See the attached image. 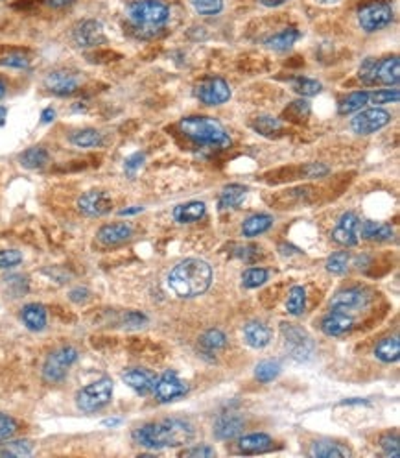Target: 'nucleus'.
I'll use <instances>...</instances> for the list:
<instances>
[{"mask_svg":"<svg viewBox=\"0 0 400 458\" xmlns=\"http://www.w3.org/2000/svg\"><path fill=\"white\" fill-rule=\"evenodd\" d=\"M54 118H56V111L52 108L45 109V111L41 113V122H43V124H48V122H52Z\"/></svg>","mask_w":400,"mask_h":458,"instance_id":"nucleus-56","label":"nucleus"},{"mask_svg":"<svg viewBox=\"0 0 400 458\" xmlns=\"http://www.w3.org/2000/svg\"><path fill=\"white\" fill-rule=\"evenodd\" d=\"M389 122H391V115L386 109L371 108L354 115V118L351 121V128L358 135H371L386 128Z\"/></svg>","mask_w":400,"mask_h":458,"instance_id":"nucleus-9","label":"nucleus"},{"mask_svg":"<svg viewBox=\"0 0 400 458\" xmlns=\"http://www.w3.org/2000/svg\"><path fill=\"white\" fill-rule=\"evenodd\" d=\"M243 431V419L236 414H223L214 423V436L220 440H233Z\"/></svg>","mask_w":400,"mask_h":458,"instance_id":"nucleus-21","label":"nucleus"},{"mask_svg":"<svg viewBox=\"0 0 400 458\" xmlns=\"http://www.w3.org/2000/svg\"><path fill=\"white\" fill-rule=\"evenodd\" d=\"M280 364L277 360H262L256 364L255 377L260 382H271L273 379L279 377Z\"/></svg>","mask_w":400,"mask_h":458,"instance_id":"nucleus-38","label":"nucleus"},{"mask_svg":"<svg viewBox=\"0 0 400 458\" xmlns=\"http://www.w3.org/2000/svg\"><path fill=\"white\" fill-rule=\"evenodd\" d=\"M70 143L78 148H96V146L104 143V137H102L100 131L87 128V130H80L70 135Z\"/></svg>","mask_w":400,"mask_h":458,"instance_id":"nucleus-34","label":"nucleus"},{"mask_svg":"<svg viewBox=\"0 0 400 458\" xmlns=\"http://www.w3.org/2000/svg\"><path fill=\"white\" fill-rule=\"evenodd\" d=\"M365 103H369V93L367 91H356V93H351L347 96L342 103H340V115H351L354 111H360Z\"/></svg>","mask_w":400,"mask_h":458,"instance_id":"nucleus-36","label":"nucleus"},{"mask_svg":"<svg viewBox=\"0 0 400 458\" xmlns=\"http://www.w3.org/2000/svg\"><path fill=\"white\" fill-rule=\"evenodd\" d=\"M186 392H189L186 382L181 381L176 372H167L164 375H161V379H157L155 387H153V394L161 403H170L177 397H183Z\"/></svg>","mask_w":400,"mask_h":458,"instance_id":"nucleus-11","label":"nucleus"},{"mask_svg":"<svg viewBox=\"0 0 400 458\" xmlns=\"http://www.w3.org/2000/svg\"><path fill=\"white\" fill-rule=\"evenodd\" d=\"M124 382H126L127 387L131 390H135L137 394H148V392H153V387H155V375L152 372L144 368H131L127 372H124L122 375Z\"/></svg>","mask_w":400,"mask_h":458,"instance_id":"nucleus-19","label":"nucleus"},{"mask_svg":"<svg viewBox=\"0 0 400 458\" xmlns=\"http://www.w3.org/2000/svg\"><path fill=\"white\" fill-rule=\"evenodd\" d=\"M369 303V296L362 288H345L332 297V309L340 312H356Z\"/></svg>","mask_w":400,"mask_h":458,"instance_id":"nucleus-16","label":"nucleus"},{"mask_svg":"<svg viewBox=\"0 0 400 458\" xmlns=\"http://www.w3.org/2000/svg\"><path fill=\"white\" fill-rule=\"evenodd\" d=\"M74 41L81 49H95V46L105 45L107 37H105L102 23L95 21V19H89V21L78 24L76 30H74Z\"/></svg>","mask_w":400,"mask_h":458,"instance_id":"nucleus-12","label":"nucleus"},{"mask_svg":"<svg viewBox=\"0 0 400 458\" xmlns=\"http://www.w3.org/2000/svg\"><path fill=\"white\" fill-rule=\"evenodd\" d=\"M48 159L50 156L45 148L33 146V148H28L26 152L21 153L19 161H21V165H23L24 168H32V171H36V168H43V166L48 163Z\"/></svg>","mask_w":400,"mask_h":458,"instance_id":"nucleus-33","label":"nucleus"},{"mask_svg":"<svg viewBox=\"0 0 400 458\" xmlns=\"http://www.w3.org/2000/svg\"><path fill=\"white\" fill-rule=\"evenodd\" d=\"M273 447V440L264 432H253V434L242 436L238 440V451L242 454H258L265 453Z\"/></svg>","mask_w":400,"mask_h":458,"instance_id":"nucleus-22","label":"nucleus"},{"mask_svg":"<svg viewBox=\"0 0 400 458\" xmlns=\"http://www.w3.org/2000/svg\"><path fill=\"white\" fill-rule=\"evenodd\" d=\"M78 360V350L73 346H63L52 351L43 364V379L46 382H61L67 377L68 368Z\"/></svg>","mask_w":400,"mask_h":458,"instance_id":"nucleus-6","label":"nucleus"},{"mask_svg":"<svg viewBox=\"0 0 400 458\" xmlns=\"http://www.w3.org/2000/svg\"><path fill=\"white\" fill-rule=\"evenodd\" d=\"M301 37V32L295 30V28H286L283 32L275 34L270 39H265V46L271 50H277V52H284V50L292 49L297 41Z\"/></svg>","mask_w":400,"mask_h":458,"instance_id":"nucleus-28","label":"nucleus"},{"mask_svg":"<svg viewBox=\"0 0 400 458\" xmlns=\"http://www.w3.org/2000/svg\"><path fill=\"white\" fill-rule=\"evenodd\" d=\"M292 89L295 91L297 95L301 96H314L317 95V93H321V83L317 80L299 76L292 80Z\"/></svg>","mask_w":400,"mask_h":458,"instance_id":"nucleus-40","label":"nucleus"},{"mask_svg":"<svg viewBox=\"0 0 400 458\" xmlns=\"http://www.w3.org/2000/svg\"><path fill=\"white\" fill-rule=\"evenodd\" d=\"M17 432V422L11 416L0 412V442L9 440Z\"/></svg>","mask_w":400,"mask_h":458,"instance_id":"nucleus-48","label":"nucleus"},{"mask_svg":"<svg viewBox=\"0 0 400 458\" xmlns=\"http://www.w3.org/2000/svg\"><path fill=\"white\" fill-rule=\"evenodd\" d=\"M194 6V9L199 15L211 17V15H218L223 9V2L221 0H190Z\"/></svg>","mask_w":400,"mask_h":458,"instance_id":"nucleus-43","label":"nucleus"},{"mask_svg":"<svg viewBox=\"0 0 400 458\" xmlns=\"http://www.w3.org/2000/svg\"><path fill=\"white\" fill-rule=\"evenodd\" d=\"M308 454L314 458H347L351 457V451L340 444H330V442H314L308 451Z\"/></svg>","mask_w":400,"mask_h":458,"instance_id":"nucleus-27","label":"nucleus"},{"mask_svg":"<svg viewBox=\"0 0 400 458\" xmlns=\"http://www.w3.org/2000/svg\"><path fill=\"white\" fill-rule=\"evenodd\" d=\"M306 174L310 175V178H321V175L328 174V168L321 163H312V165L306 166Z\"/></svg>","mask_w":400,"mask_h":458,"instance_id":"nucleus-52","label":"nucleus"},{"mask_svg":"<svg viewBox=\"0 0 400 458\" xmlns=\"http://www.w3.org/2000/svg\"><path fill=\"white\" fill-rule=\"evenodd\" d=\"M23 263V253L19 250H0V270L14 268Z\"/></svg>","mask_w":400,"mask_h":458,"instance_id":"nucleus-47","label":"nucleus"},{"mask_svg":"<svg viewBox=\"0 0 400 458\" xmlns=\"http://www.w3.org/2000/svg\"><path fill=\"white\" fill-rule=\"evenodd\" d=\"M6 95V83L2 80H0V98Z\"/></svg>","mask_w":400,"mask_h":458,"instance_id":"nucleus-60","label":"nucleus"},{"mask_svg":"<svg viewBox=\"0 0 400 458\" xmlns=\"http://www.w3.org/2000/svg\"><path fill=\"white\" fill-rule=\"evenodd\" d=\"M205 213H207V205L203 202H189L174 209V218L179 224H192V222L201 220Z\"/></svg>","mask_w":400,"mask_h":458,"instance_id":"nucleus-25","label":"nucleus"},{"mask_svg":"<svg viewBox=\"0 0 400 458\" xmlns=\"http://www.w3.org/2000/svg\"><path fill=\"white\" fill-rule=\"evenodd\" d=\"M273 225V216L270 215H253L242 225V235L248 238L258 237V235L265 233L268 229Z\"/></svg>","mask_w":400,"mask_h":458,"instance_id":"nucleus-30","label":"nucleus"},{"mask_svg":"<svg viewBox=\"0 0 400 458\" xmlns=\"http://www.w3.org/2000/svg\"><path fill=\"white\" fill-rule=\"evenodd\" d=\"M399 81H400V61L396 56L377 61V68H374V83L396 86Z\"/></svg>","mask_w":400,"mask_h":458,"instance_id":"nucleus-20","label":"nucleus"},{"mask_svg":"<svg viewBox=\"0 0 400 458\" xmlns=\"http://www.w3.org/2000/svg\"><path fill=\"white\" fill-rule=\"evenodd\" d=\"M179 128L194 143L205 144V146H218V148H229L231 146L229 133L214 118L186 117L181 121Z\"/></svg>","mask_w":400,"mask_h":458,"instance_id":"nucleus-4","label":"nucleus"},{"mask_svg":"<svg viewBox=\"0 0 400 458\" xmlns=\"http://www.w3.org/2000/svg\"><path fill=\"white\" fill-rule=\"evenodd\" d=\"M360 218L354 213H345L340 216L336 228L332 229V240L342 246H356L360 237Z\"/></svg>","mask_w":400,"mask_h":458,"instance_id":"nucleus-13","label":"nucleus"},{"mask_svg":"<svg viewBox=\"0 0 400 458\" xmlns=\"http://www.w3.org/2000/svg\"><path fill=\"white\" fill-rule=\"evenodd\" d=\"M212 283V268L201 259H186L174 266L168 275V287L179 297H196L209 290Z\"/></svg>","mask_w":400,"mask_h":458,"instance_id":"nucleus-2","label":"nucleus"},{"mask_svg":"<svg viewBox=\"0 0 400 458\" xmlns=\"http://www.w3.org/2000/svg\"><path fill=\"white\" fill-rule=\"evenodd\" d=\"M181 457H192V458H212L216 457V451L209 447V445H198L192 449H186L181 453Z\"/></svg>","mask_w":400,"mask_h":458,"instance_id":"nucleus-50","label":"nucleus"},{"mask_svg":"<svg viewBox=\"0 0 400 458\" xmlns=\"http://www.w3.org/2000/svg\"><path fill=\"white\" fill-rule=\"evenodd\" d=\"M400 93L399 89H380L374 93H369V103L374 106H384V103H395L399 102Z\"/></svg>","mask_w":400,"mask_h":458,"instance_id":"nucleus-44","label":"nucleus"},{"mask_svg":"<svg viewBox=\"0 0 400 458\" xmlns=\"http://www.w3.org/2000/svg\"><path fill=\"white\" fill-rule=\"evenodd\" d=\"M268 275L270 274H268V270L264 268H248L242 275V283L243 287L256 288L268 281Z\"/></svg>","mask_w":400,"mask_h":458,"instance_id":"nucleus-41","label":"nucleus"},{"mask_svg":"<svg viewBox=\"0 0 400 458\" xmlns=\"http://www.w3.org/2000/svg\"><path fill=\"white\" fill-rule=\"evenodd\" d=\"M253 130H255L256 133L264 135V137H273L275 133H280V131H283V122H280L279 118L264 115V117L255 118Z\"/></svg>","mask_w":400,"mask_h":458,"instance_id":"nucleus-37","label":"nucleus"},{"mask_svg":"<svg viewBox=\"0 0 400 458\" xmlns=\"http://www.w3.org/2000/svg\"><path fill=\"white\" fill-rule=\"evenodd\" d=\"M33 454V444L30 440H15L0 445V457L9 458H24Z\"/></svg>","mask_w":400,"mask_h":458,"instance_id":"nucleus-32","label":"nucleus"},{"mask_svg":"<svg viewBox=\"0 0 400 458\" xmlns=\"http://www.w3.org/2000/svg\"><path fill=\"white\" fill-rule=\"evenodd\" d=\"M352 318L347 312H340V310H332L330 315L325 316L321 322V331L327 337H343L347 332L352 331Z\"/></svg>","mask_w":400,"mask_h":458,"instance_id":"nucleus-18","label":"nucleus"},{"mask_svg":"<svg viewBox=\"0 0 400 458\" xmlns=\"http://www.w3.org/2000/svg\"><path fill=\"white\" fill-rule=\"evenodd\" d=\"M323 2H337V0H323Z\"/></svg>","mask_w":400,"mask_h":458,"instance_id":"nucleus-62","label":"nucleus"},{"mask_svg":"<svg viewBox=\"0 0 400 458\" xmlns=\"http://www.w3.org/2000/svg\"><path fill=\"white\" fill-rule=\"evenodd\" d=\"M196 96L205 106H221L231 98V87L221 78H207L196 87Z\"/></svg>","mask_w":400,"mask_h":458,"instance_id":"nucleus-10","label":"nucleus"},{"mask_svg":"<svg viewBox=\"0 0 400 458\" xmlns=\"http://www.w3.org/2000/svg\"><path fill=\"white\" fill-rule=\"evenodd\" d=\"M258 2L264 6H268V8H279V6L286 4L288 0H258Z\"/></svg>","mask_w":400,"mask_h":458,"instance_id":"nucleus-57","label":"nucleus"},{"mask_svg":"<svg viewBox=\"0 0 400 458\" xmlns=\"http://www.w3.org/2000/svg\"><path fill=\"white\" fill-rule=\"evenodd\" d=\"M284 115L290 118H293V121H301V118H306L308 115H310V106H308V102H305V100L292 102L288 108H286Z\"/></svg>","mask_w":400,"mask_h":458,"instance_id":"nucleus-46","label":"nucleus"},{"mask_svg":"<svg viewBox=\"0 0 400 458\" xmlns=\"http://www.w3.org/2000/svg\"><path fill=\"white\" fill-rule=\"evenodd\" d=\"M127 17L137 37L157 36L170 19V8L162 0H137L127 9Z\"/></svg>","mask_w":400,"mask_h":458,"instance_id":"nucleus-3","label":"nucleus"},{"mask_svg":"<svg viewBox=\"0 0 400 458\" xmlns=\"http://www.w3.org/2000/svg\"><path fill=\"white\" fill-rule=\"evenodd\" d=\"M21 320L30 331H43L46 327V309L41 303H28L23 307Z\"/></svg>","mask_w":400,"mask_h":458,"instance_id":"nucleus-24","label":"nucleus"},{"mask_svg":"<svg viewBox=\"0 0 400 458\" xmlns=\"http://www.w3.org/2000/svg\"><path fill=\"white\" fill-rule=\"evenodd\" d=\"M194 438L192 423L181 418H168L142 425L133 432V440L149 449L179 447Z\"/></svg>","mask_w":400,"mask_h":458,"instance_id":"nucleus-1","label":"nucleus"},{"mask_svg":"<svg viewBox=\"0 0 400 458\" xmlns=\"http://www.w3.org/2000/svg\"><path fill=\"white\" fill-rule=\"evenodd\" d=\"M68 296H70V300L73 301H76V303H81V301H87V297L90 296L89 294V290H87V288H74V290H70V294H68Z\"/></svg>","mask_w":400,"mask_h":458,"instance_id":"nucleus-54","label":"nucleus"},{"mask_svg":"<svg viewBox=\"0 0 400 458\" xmlns=\"http://www.w3.org/2000/svg\"><path fill=\"white\" fill-rule=\"evenodd\" d=\"M0 65L11 68H26L30 65V59L24 54H21V52H9L4 58H0Z\"/></svg>","mask_w":400,"mask_h":458,"instance_id":"nucleus-49","label":"nucleus"},{"mask_svg":"<svg viewBox=\"0 0 400 458\" xmlns=\"http://www.w3.org/2000/svg\"><path fill=\"white\" fill-rule=\"evenodd\" d=\"M45 86L50 93L58 96L73 95L80 87V76L70 71H54L45 78Z\"/></svg>","mask_w":400,"mask_h":458,"instance_id":"nucleus-15","label":"nucleus"},{"mask_svg":"<svg viewBox=\"0 0 400 458\" xmlns=\"http://www.w3.org/2000/svg\"><path fill=\"white\" fill-rule=\"evenodd\" d=\"M112 397V381L109 377H102L95 382H89L76 394L78 409L90 414L102 410L111 403Z\"/></svg>","mask_w":400,"mask_h":458,"instance_id":"nucleus-5","label":"nucleus"},{"mask_svg":"<svg viewBox=\"0 0 400 458\" xmlns=\"http://www.w3.org/2000/svg\"><path fill=\"white\" fill-rule=\"evenodd\" d=\"M393 21V8L391 4H387L384 0H374L369 4L362 6L358 11V23H360L362 30L367 34L380 32L386 26H389Z\"/></svg>","mask_w":400,"mask_h":458,"instance_id":"nucleus-8","label":"nucleus"},{"mask_svg":"<svg viewBox=\"0 0 400 458\" xmlns=\"http://www.w3.org/2000/svg\"><path fill=\"white\" fill-rule=\"evenodd\" d=\"M76 0H46V4L50 6V8H56V9H61V8H67V6H73Z\"/></svg>","mask_w":400,"mask_h":458,"instance_id":"nucleus-55","label":"nucleus"},{"mask_svg":"<svg viewBox=\"0 0 400 458\" xmlns=\"http://www.w3.org/2000/svg\"><path fill=\"white\" fill-rule=\"evenodd\" d=\"M112 200L104 190H89L78 200V209L85 216H104L111 211Z\"/></svg>","mask_w":400,"mask_h":458,"instance_id":"nucleus-14","label":"nucleus"},{"mask_svg":"<svg viewBox=\"0 0 400 458\" xmlns=\"http://www.w3.org/2000/svg\"><path fill=\"white\" fill-rule=\"evenodd\" d=\"M133 235L131 225L124 224V222H117V224H105L98 229L96 238L100 244L104 246H118V244L130 240Z\"/></svg>","mask_w":400,"mask_h":458,"instance_id":"nucleus-17","label":"nucleus"},{"mask_svg":"<svg viewBox=\"0 0 400 458\" xmlns=\"http://www.w3.org/2000/svg\"><path fill=\"white\" fill-rule=\"evenodd\" d=\"M380 447H382L384 454L386 457L391 458H399L400 457V444H399V434L393 432V434H386L380 440Z\"/></svg>","mask_w":400,"mask_h":458,"instance_id":"nucleus-45","label":"nucleus"},{"mask_svg":"<svg viewBox=\"0 0 400 458\" xmlns=\"http://www.w3.org/2000/svg\"><path fill=\"white\" fill-rule=\"evenodd\" d=\"M280 332H283L284 346L290 351L292 359L299 360V362H306L314 355V340L310 335L295 324H283L280 325Z\"/></svg>","mask_w":400,"mask_h":458,"instance_id":"nucleus-7","label":"nucleus"},{"mask_svg":"<svg viewBox=\"0 0 400 458\" xmlns=\"http://www.w3.org/2000/svg\"><path fill=\"white\" fill-rule=\"evenodd\" d=\"M327 270L330 274H345L347 268H349V253L347 252H337L332 253V255L327 259Z\"/></svg>","mask_w":400,"mask_h":458,"instance_id":"nucleus-42","label":"nucleus"},{"mask_svg":"<svg viewBox=\"0 0 400 458\" xmlns=\"http://www.w3.org/2000/svg\"><path fill=\"white\" fill-rule=\"evenodd\" d=\"M199 346H201L203 351H207V353H216V351L223 350L227 346V337H225L220 329H211V331L203 335L201 340H199Z\"/></svg>","mask_w":400,"mask_h":458,"instance_id":"nucleus-35","label":"nucleus"},{"mask_svg":"<svg viewBox=\"0 0 400 458\" xmlns=\"http://www.w3.org/2000/svg\"><path fill=\"white\" fill-rule=\"evenodd\" d=\"M104 423L105 427H115V425H120L122 423V419H118V418H112V419H104Z\"/></svg>","mask_w":400,"mask_h":458,"instance_id":"nucleus-59","label":"nucleus"},{"mask_svg":"<svg viewBox=\"0 0 400 458\" xmlns=\"http://www.w3.org/2000/svg\"><path fill=\"white\" fill-rule=\"evenodd\" d=\"M142 211V207H131V209H122L120 215L127 216V215H137V213Z\"/></svg>","mask_w":400,"mask_h":458,"instance_id":"nucleus-58","label":"nucleus"},{"mask_svg":"<svg viewBox=\"0 0 400 458\" xmlns=\"http://www.w3.org/2000/svg\"><path fill=\"white\" fill-rule=\"evenodd\" d=\"M374 357L382 362H396L400 357V342L396 337H387L374 347Z\"/></svg>","mask_w":400,"mask_h":458,"instance_id":"nucleus-31","label":"nucleus"},{"mask_svg":"<svg viewBox=\"0 0 400 458\" xmlns=\"http://www.w3.org/2000/svg\"><path fill=\"white\" fill-rule=\"evenodd\" d=\"M142 324H146V316L140 312H127L126 315V325L130 327H140Z\"/></svg>","mask_w":400,"mask_h":458,"instance_id":"nucleus-53","label":"nucleus"},{"mask_svg":"<svg viewBox=\"0 0 400 458\" xmlns=\"http://www.w3.org/2000/svg\"><path fill=\"white\" fill-rule=\"evenodd\" d=\"M142 163H144V153H140V152L133 153V156H130V158L124 161V171H126L130 175H133L137 171H139L140 166H142Z\"/></svg>","mask_w":400,"mask_h":458,"instance_id":"nucleus-51","label":"nucleus"},{"mask_svg":"<svg viewBox=\"0 0 400 458\" xmlns=\"http://www.w3.org/2000/svg\"><path fill=\"white\" fill-rule=\"evenodd\" d=\"M4 117H6V109H4V108H0V124L4 122Z\"/></svg>","mask_w":400,"mask_h":458,"instance_id":"nucleus-61","label":"nucleus"},{"mask_svg":"<svg viewBox=\"0 0 400 458\" xmlns=\"http://www.w3.org/2000/svg\"><path fill=\"white\" fill-rule=\"evenodd\" d=\"M360 235L367 240L384 243V240H391L393 238V228L389 224H384V222L367 220L360 225Z\"/></svg>","mask_w":400,"mask_h":458,"instance_id":"nucleus-26","label":"nucleus"},{"mask_svg":"<svg viewBox=\"0 0 400 458\" xmlns=\"http://www.w3.org/2000/svg\"><path fill=\"white\" fill-rule=\"evenodd\" d=\"M243 338L248 342V346L255 347V350H262L271 342V329L262 324V322H249L243 327Z\"/></svg>","mask_w":400,"mask_h":458,"instance_id":"nucleus-23","label":"nucleus"},{"mask_svg":"<svg viewBox=\"0 0 400 458\" xmlns=\"http://www.w3.org/2000/svg\"><path fill=\"white\" fill-rule=\"evenodd\" d=\"M246 194H248V189H246L243 185H238V183L227 185V187L221 190L218 205H220L221 211H223V209H236V207L243 202Z\"/></svg>","mask_w":400,"mask_h":458,"instance_id":"nucleus-29","label":"nucleus"},{"mask_svg":"<svg viewBox=\"0 0 400 458\" xmlns=\"http://www.w3.org/2000/svg\"><path fill=\"white\" fill-rule=\"evenodd\" d=\"M306 307V292L302 287H293L290 290L288 301H286V309L292 316H301Z\"/></svg>","mask_w":400,"mask_h":458,"instance_id":"nucleus-39","label":"nucleus"}]
</instances>
